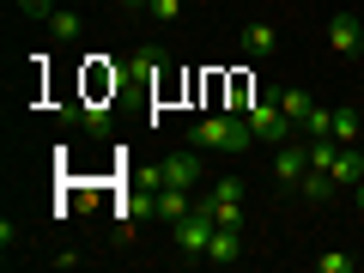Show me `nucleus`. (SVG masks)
Here are the masks:
<instances>
[{"mask_svg": "<svg viewBox=\"0 0 364 273\" xmlns=\"http://www.w3.org/2000/svg\"><path fill=\"white\" fill-rule=\"evenodd\" d=\"M358 37H364V25L352 13H334L328 18V49L334 55H358Z\"/></svg>", "mask_w": 364, "mask_h": 273, "instance_id": "obj_9", "label": "nucleus"}, {"mask_svg": "<svg viewBox=\"0 0 364 273\" xmlns=\"http://www.w3.org/2000/svg\"><path fill=\"white\" fill-rule=\"evenodd\" d=\"M334 140L340 146H358L364 140V109H334Z\"/></svg>", "mask_w": 364, "mask_h": 273, "instance_id": "obj_13", "label": "nucleus"}, {"mask_svg": "<svg viewBox=\"0 0 364 273\" xmlns=\"http://www.w3.org/2000/svg\"><path fill=\"white\" fill-rule=\"evenodd\" d=\"M6 6H18V0H6Z\"/></svg>", "mask_w": 364, "mask_h": 273, "instance_id": "obj_22", "label": "nucleus"}, {"mask_svg": "<svg viewBox=\"0 0 364 273\" xmlns=\"http://www.w3.org/2000/svg\"><path fill=\"white\" fill-rule=\"evenodd\" d=\"M146 13H152L158 25H176V18H182V0H146Z\"/></svg>", "mask_w": 364, "mask_h": 273, "instance_id": "obj_16", "label": "nucleus"}, {"mask_svg": "<svg viewBox=\"0 0 364 273\" xmlns=\"http://www.w3.org/2000/svg\"><path fill=\"white\" fill-rule=\"evenodd\" d=\"M358 61H364V37H358Z\"/></svg>", "mask_w": 364, "mask_h": 273, "instance_id": "obj_21", "label": "nucleus"}, {"mask_svg": "<svg viewBox=\"0 0 364 273\" xmlns=\"http://www.w3.org/2000/svg\"><path fill=\"white\" fill-rule=\"evenodd\" d=\"M358 158H364V146H358Z\"/></svg>", "mask_w": 364, "mask_h": 273, "instance_id": "obj_23", "label": "nucleus"}, {"mask_svg": "<svg viewBox=\"0 0 364 273\" xmlns=\"http://www.w3.org/2000/svg\"><path fill=\"white\" fill-rule=\"evenodd\" d=\"M18 13H31V18H49V13H55V0H18Z\"/></svg>", "mask_w": 364, "mask_h": 273, "instance_id": "obj_18", "label": "nucleus"}, {"mask_svg": "<svg viewBox=\"0 0 364 273\" xmlns=\"http://www.w3.org/2000/svg\"><path fill=\"white\" fill-rule=\"evenodd\" d=\"M243 122H249V134H255L261 146H286V140H298V122H291L279 104H273V97H261V104H243Z\"/></svg>", "mask_w": 364, "mask_h": 273, "instance_id": "obj_4", "label": "nucleus"}, {"mask_svg": "<svg viewBox=\"0 0 364 273\" xmlns=\"http://www.w3.org/2000/svg\"><path fill=\"white\" fill-rule=\"evenodd\" d=\"M298 188H304V200H316V207H328V200L340 195V182L328 176V170H316V164L304 170V182H298Z\"/></svg>", "mask_w": 364, "mask_h": 273, "instance_id": "obj_12", "label": "nucleus"}, {"mask_svg": "<svg viewBox=\"0 0 364 273\" xmlns=\"http://www.w3.org/2000/svg\"><path fill=\"white\" fill-rule=\"evenodd\" d=\"M304 170H310V140H286V146H273V182H279V188H298Z\"/></svg>", "mask_w": 364, "mask_h": 273, "instance_id": "obj_6", "label": "nucleus"}, {"mask_svg": "<svg viewBox=\"0 0 364 273\" xmlns=\"http://www.w3.org/2000/svg\"><path fill=\"white\" fill-rule=\"evenodd\" d=\"M352 207H358V213H364V182H358V188H352Z\"/></svg>", "mask_w": 364, "mask_h": 273, "instance_id": "obj_20", "label": "nucleus"}, {"mask_svg": "<svg viewBox=\"0 0 364 273\" xmlns=\"http://www.w3.org/2000/svg\"><path fill=\"white\" fill-rule=\"evenodd\" d=\"M219 231V219H213V207L195 195V213H182L176 225H170V243H176V255H188V261H207V237Z\"/></svg>", "mask_w": 364, "mask_h": 273, "instance_id": "obj_3", "label": "nucleus"}, {"mask_svg": "<svg viewBox=\"0 0 364 273\" xmlns=\"http://www.w3.org/2000/svg\"><path fill=\"white\" fill-rule=\"evenodd\" d=\"M158 67H164V55H158V49H140V55L128 61V73H122V79H152Z\"/></svg>", "mask_w": 364, "mask_h": 273, "instance_id": "obj_15", "label": "nucleus"}, {"mask_svg": "<svg viewBox=\"0 0 364 273\" xmlns=\"http://www.w3.org/2000/svg\"><path fill=\"white\" fill-rule=\"evenodd\" d=\"M237 43H243V55L267 61V55L279 49V31H273V25H243V37H237Z\"/></svg>", "mask_w": 364, "mask_h": 273, "instance_id": "obj_11", "label": "nucleus"}, {"mask_svg": "<svg viewBox=\"0 0 364 273\" xmlns=\"http://www.w3.org/2000/svg\"><path fill=\"white\" fill-rule=\"evenodd\" d=\"M116 13H146V0H116Z\"/></svg>", "mask_w": 364, "mask_h": 273, "instance_id": "obj_19", "label": "nucleus"}, {"mask_svg": "<svg viewBox=\"0 0 364 273\" xmlns=\"http://www.w3.org/2000/svg\"><path fill=\"white\" fill-rule=\"evenodd\" d=\"M146 213H152L158 225H176L182 213H195V188H152V195H146Z\"/></svg>", "mask_w": 364, "mask_h": 273, "instance_id": "obj_7", "label": "nucleus"}, {"mask_svg": "<svg viewBox=\"0 0 364 273\" xmlns=\"http://www.w3.org/2000/svg\"><path fill=\"white\" fill-rule=\"evenodd\" d=\"M316 273H352V255H340V249H328V255H316Z\"/></svg>", "mask_w": 364, "mask_h": 273, "instance_id": "obj_17", "label": "nucleus"}, {"mask_svg": "<svg viewBox=\"0 0 364 273\" xmlns=\"http://www.w3.org/2000/svg\"><path fill=\"white\" fill-rule=\"evenodd\" d=\"M146 188H207V158H200V146L158 158V164L146 170Z\"/></svg>", "mask_w": 364, "mask_h": 273, "instance_id": "obj_2", "label": "nucleus"}, {"mask_svg": "<svg viewBox=\"0 0 364 273\" xmlns=\"http://www.w3.org/2000/svg\"><path fill=\"white\" fill-rule=\"evenodd\" d=\"M188 140H195L200 152H225V158H243L249 146H255V134H249L243 109H225V116H207V122H195V134H188Z\"/></svg>", "mask_w": 364, "mask_h": 273, "instance_id": "obj_1", "label": "nucleus"}, {"mask_svg": "<svg viewBox=\"0 0 364 273\" xmlns=\"http://www.w3.org/2000/svg\"><path fill=\"white\" fill-rule=\"evenodd\" d=\"M207 261L213 267H237V261H243V225H219V231L207 237Z\"/></svg>", "mask_w": 364, "mask_h": 273, "instance_id": "obj_8", "label": "nucleus"}, {"mask_svg": "<svg viewBox=\"0 0 364 273\" xmlns=\"http://www.w3.org/2000/svg\"><path fill=\"white\" fill-rule=\"evenodd\" d=\"M200 200L213 207V219H219V225H243V200H249V188H243L237 176H219V182H207V188H200Z\"/></svg>", "mask_w": 364, "mask_h": 273, "instance_id": "obj_5", "label": "nucleus"}, {"mask_svg": "<svg viewBox=\"0 0 364 273\" xmlns=\"http://www.w3.org/2000/svg\"><path fill=\"white\" fill-rule=\"evenodd\" d=\"M358 109H364V104H358Z\"/></svg>", "mask_w": 364, "mask_h": 273, "instance_id": "obj_25", "label": "nucleus"}, {"mask_svg": "<svg viewBox=\"0 0 364 273\" xmlns=\"http://www.w3.org/2000/svg\"><path fill=\"white\" fill-rule=\"evenodd\" d=\"M43 25H49V37H61V43H73L79 31H85V18H79V13H67V6H55V13L43 18Z\"/></svg>", "mask_w": 364, "mask_h": 273, "instance_id": "obj_14", "label": "nucleus"}, {"mask_svg": "<svg viewBox=\"0 0 364 273\" xmlns=\"http://www.w3.org/2000/svg\"><path fill=\"white\" fill-rule=\"evenodd\" d=\"M267 97H273L279 109H286L291 122H304V116L316 109V97H310V91H298V85H267Z\"/></svg>", "mask_w": 364, "mask_h": 273, "instance_id": "obj_10", "label": "nucleus"}, {"mask_svg": "<svg viewBox=\"0 0 364 273\" xmlns=\"http://www.w3.org/2000/svg\"><path fill=\"white\" fill-rule=\"evenodd\" d=\"M237 6H243V0H237Z\"/></svg>", "mask_w": 364, "mask_h": 273, "instance_id": "obj_24", "label": "nucleus"}]
</instances>
